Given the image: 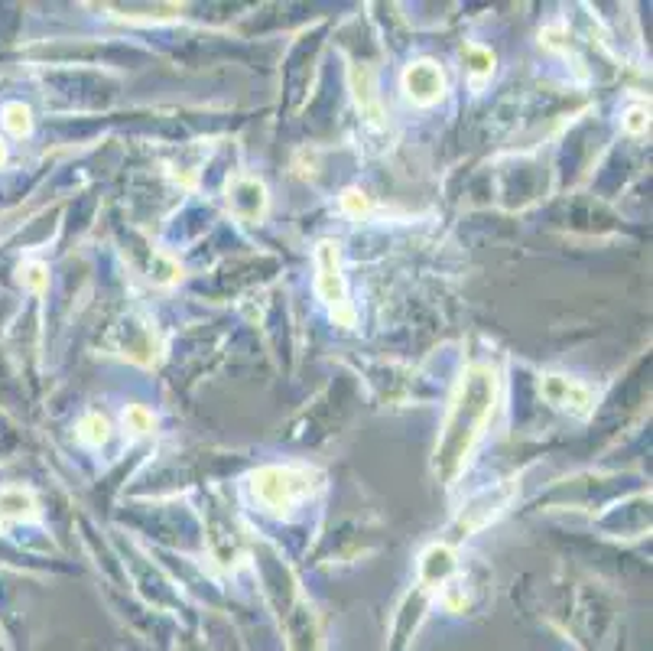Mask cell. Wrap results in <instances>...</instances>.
<instances>
[{"label": "cell", "mask_w": 653, "mask_h": 651, "mask_svg": "<svg viewBox=\"0 0 653 651\" xmlns=\"http://www.w3.org/2000/svg\"><path fill=\"white\" fill-rule=\"evenodd\" d=\"M228 209L241 222H260L266 215V189L250 176H238L228 186Z\"/></svg>", "instance_id": "cell-6"}, {"label": "cell", "mask_w": 653, "mask_h": 651, "mask_svg": "<svg viewBox=\"0 0 653 651\" xmlns=\"http://www.w3.org/2000/svg\"><path fill=\"white\" fill-rule=\"evenodd\" d=\"M20 277H23V284L30 287V290L42 293L49 284V270L46 264H40V260H30V264H23V270H20Z\"/></svg>", "instance_id": "cell-13"}, {"label": "cell", "mask_w": 653, "mask_h": 651, "mask_svg": "<svg viewBox=\"0 0 653 651\" xmlns=\"http://www.w3.org/2000/svg\"><path fill=\"white\" fill-rule=\"evenodd\" d=\"M250 492L266 512L283 514L313 492V472L293 469V466H266L250 476Z\"/></svg>", "instance_id": "cell-2"}, {"label": "cell", "mask_w": 653, "mask_h": 651, "mask_svg": "<svg viewBox=\"0 0 653 651\" xmlns=\"http://www.w3.org/2000/svg\"><path fill=\"white\" fill-rule=\"evenodd\" d=\"M462 56H465L468 75H471V81H475V85H484V79H491V72H494V56L488 52V49H481V46H465V49H462Z\"/></svg>", "instance_id": "cell-9"}, {"label": "cell", "mask_w": 653, "mask_h": 651, "mask_svg": "<svg viewBox=\"0 0 653 651\" xmlns=\"http://www.w3.org/2000/svg\"><path fill=\"white\" fill-rule=\"evenodd\" d=\"M404 91H406L410 101H416V105H435L445 91L443 69H439L433 59H420V62H413L410 69L404 72Z\"/></svg>", "instance_id": "cell-5"}, {"label": "cell", "mask_w": 653, "mask_h": 651, "mask_svg": "<svg viewBox=\"0 0 653 651\" xmlns=\"http://www.w3.org/2000/svg\"><path fill=\"white\" fill-rule=\"evenodd\" d=\"M4 127L14 134V137H26L33 130V114L26 105H20V101H14V105L4 108Z\"/></svg>", "instance_id": "cell-10"}, {"label": "cell", "mask_w": 653, "mask_h": 651, "mask_svg": "<svg viewBox=\"0 0 653 651\" xmlns=\"http://www.w3.org/2000/svg\"><path fill=\"white\" fill-rule=\"evenodd\" d=\"M107 420L101 414H89V417H81V423H79V437L89 443V447H101L107 439Z\"/></svg>", "instance_id": "cell-11"}, {"label": "cell", "mask_w": 653, "mask_h": 651, "mask_svg": "<svg viewBox=\"0 0 653 651\" xmlns=\"http://www.w3.org/2000/svg\"><path fill=\"white\" fill-rule=\"evenodd\" d=\"M647 124H650V118H647V108H630V111L624 114V127H628L630 134H640V130H647Z\"/></svg>", "instance_id": "cell-14"}, {"label": "cell", "mask_w": 653, "mask_h": 651, "mask_svg": "<svg viewBox=\"0 0 653 651\" xmlns=\"http://www.w3.org/2000/svg\"><path fill=\"white\" fill-rule=\"evenodd\" d=\"M341 205H345V212H351V215H361V212H368V199H364L358 189H348V193L341 195Z\"/></svg>", "instance_id": "cell-15"}, {"label": "cell", "mask_w": 653, "mask_h": 651, "mask_svg": "<svg viewBox=\"0 0 653 651\" xmlns=\"http://www.w3.org/2000/svg\"><path fill=\"white\" fill-rule=\"evenodd\" d=\"M351 81H355V98L361 114L368 121H380V98H378V85H374V72L371 69H355Z\"/></svg>", "instance_id": "cell-7"}, {"label": "cell", "mask_w": 653, "mask_h": 651, "mask_svg": "<svg viewBox=\"0 0 653 651\" xmlns=\"http://www.w3.org/2000/svg\"><path fill=\"white\" fill-rule=\"evenodd\" d=\"M540 394L559 410H569L575 417H589L592 407H595V394H592L589 384L575 382V378H565V374H546L540 382Z\"/></svg>", "instance_id": "cell-4"}, {"label": "cell", "mask_w": 653, "mask_h": 651, "mask_svg": "<svg viewBox=\"0 0 653 651\" xmlns=\"http://www.w3.org/2000/svg\"><path fill=\"white\" fill-rule=\"evenodd\" d=\"M36 514V498L23 488H0V521H23Z\"/></svg>", "instance_id": "cell-8"}, {"label": "cell", "mask_w": 653, "mask_h": 651, "mask_svg": "<svg viewBox=\"0 0 653 651\" xmlns=\"http://www.w3.org/2000/svg\"><path fill=\"white\" fill-rule=\"evenodd\" d=\"M7 163V146H4V140H0V166Z\"/></svg>", "instance_id": "cell-16"}, {"label": "cell", "mask_w": 653, "mask_h": 651, "mask_svg": "<svg viewBox=\"0 0 653 651\" xmlns=\"http://www.w3.org/2000/svg\"><path fill=\"white\" fill-rule=\"evenodd\" d=\"M154 414L146 410V407H140V404H130L127 410H124V427H127L134 437H144V433H150L154 430Z\"/></svg>", "instance_id": "cell-12"}, {"label": "cell", "mask_w": 653, "mask_h": 651, "mask_svg": "<svg viewBox=\"0 0 653 651\" xmlns=\"http://www.w3.org/2000/svg\"><path fill=\"white\" fill-rule=\"evenodd\" d=\"M494 404H498V372L491 365H471L459 384V394L445 414L443 433L435 443V472L449 486L465 466L468 453L475 449L478 437L488 427Z\"/></svg>", "instance_id": "cell-1"}, {"label": "cell", "mask_w": 653, "mask_h": 651, "mask_svg": "<svg viewBox=\"0 0 653 651\" xmlns=\"http://www.w3.org/2000/svg\"><path fill=\"white\" fill-rule=\"evenodd\" d=\"M315 290L331 309V319L341 326H355V307L348 300L345 274H341V254L335 241H322L315 248Z\"/></svg>", "instance_id": "cell-3"}]
</instances>
